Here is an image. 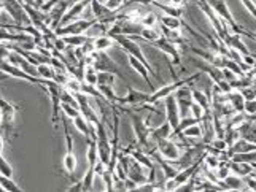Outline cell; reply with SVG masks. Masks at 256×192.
I'll list each match as a JSON object with an SVG mask.
<instances>
[{"mask_svg":"<svg viewBox=\"0 0 256 192\" xmlns=\"http://www.w3.org/2000/svg\"><path fill=\"white\" fill-rule=\"evenodd\" d=\"M113 40H114V43H116V45H118L122 51H126L128 54L137 57L138 60H142V62L146 65V68L150 70V73L154 75V78H156V80L160 81V83H162L160 73H158L156 70L153 68V65L150 64V60L146 59V56H145V52H144L142 46L138 45V41H137L136 38H132L130 35H114Z\"/></svg>","mask_w":256,"mask_h":192,"instance_id":"cell-1","label":"cell"},{"mask_svg":"<svg viewBox=\"0 0 256 192\" xmlns=\"http://www.w3.org/2000/svg\"><path fill=\"white\" fill-rule=\"evenodd\" d=\"M18 110H20L18 105L8 102L5 97H2V94H0V111H2V122H0V127H2V134L8 142H12L13 134H14V121H16Z\"/></svg>","mask_w":256,"mask_h":192,"instance_id":"cell-2","label":"cell"},{"mask_svg":"<svg viewBox=\"0 0 256 192\" xmlns=\"http://www.w3.org/2000/svg\"><path fill=\"white\" fill-rule=\"evenodd\" d=\"M207 2L210 3V6L214 8L215 13L222 17V21L226 24V27L228 29H231V32L234 33H240V35H246L248 37V30H245L242 25L237 22L234 19V16L231 13V10H229V6H228V2L226 0H207Z\"/></svg>","mask_w":256,"mask_h":192,"instance_id":"cell-3","label":"cell"},{"mask_svg":"<svg viewBox=\"0 0 256 192\" xmlns=\"http://www.w3.org/2000/svg\"><path fill=\"white\" fill-rule=\"evenodd\" d=\"M204 167V164H202V159L194 162L190 167H184V169H180L178 173L175 175L172 180H167L164 183V191H176V188L184 185V183H188L190 180H192L194 177H198L199 172Z\"/></svg>","mask_w":256,"mask_h":192,"instance_id":"cell-4","label":"cell"},{"mask_svg":"<svg viewBox=\"0 0 256 192\" xmlns=\"http://www.w3.org/2000/svg\"><path fill=\"white\" fill-rule=\"evenodd\" d=\"M196 3H198V6H199V10H200L202 13H204V16L207 17V21H208V24H210V27L214 29L215 35H218L220 38L224 40V37L229 33V30H228V27H226V24L222 21V17H220V16L215 13V10L210 6V3L207 2V0H196Z\"/></svg>","mask_w":256,"mask_h":192,"instance_id":"cell-5","label":"cell"},{"mask_svg":"<svg viewBox=\"0 0 256 192\" xmlns=\"http://www.w3.org/2000/svg\"><path fill=\"white\" fill-rule=\"evenodd\" d=\"M200 75H202V72H198L196 75L184 78V80H175V81L170 83V84H164L162 87H160V89H156L154 92H152V95H150V100H148V105H156L158 102L164 100L166 97H169V95L175 94L176 91L180 89L182 86L188 84V83H191V81H194V80H198V78H199Z\"/></svg>","mask_w":256,"mask_h":192,"instance_id":"cell-6","label":"cell"},{"mask_svg":"<svg viewBox=\"0 0 256 192\" xmlns=\"http://www.w3.org/2000/svg\"><path fill=\"white\" fill-rule=\"evenodd\" d=\"M43 89L46 91V94L50 95V100H51V110H52V115H51V121L52 124L58 126V121H59V113H60V92H62V84H59L52 80H43Z\"/></svg>","mask_w":256,"mask_h":192,"instance_id":"cell-7","label":"cell"},{"mask_svg":"<svg viewBox=\"0 0 256 192\" xmlns=\"http://www.w3.org/2000/svg\"><path fill=\"white\" fill-rule=\"evenodd\" d=\"M0 3H2L4 11H6L14 19V24H20V25L30 24L24 3H21L20 0H0Z\"/></svg>","mask_w":256,"mask_h":192,"instance_id":"cell-8","label":"cell"},{"mask_svg":"<svg viewBox=\"0 0 256 192\" xmlns=\"http://www.w3.org/2000/svg\"><path fill=\"white\" fill-rule=\"evenodd\" d=\"M0 72L5 73L6 76L16 78V80H20V81H28V83H32V84L43 86V80H42V78L32 76L28 72H24L22 68L16 67V65L10 64V62H6V60H0Z\"/></svg>","mask_w":256,"mask_h":192,"instance_id":"cell-9","label":"cell"},{"mask_svg":"<svg viewBox=\"0 0 256 192\" xmlns=\"http://www.w3.org/2000/svg\"><path fill=\"white\" fill-rule=\"evenodd\" d=\"M150 95L152 92H144V91H138L136 87H128V94L122 95V97H118V103L120 107H144V105L148 103L150 100Z\"/></svg>","mask_w":256,"mask_h":192,"instance_id":"cell-10","label":"cell"},{"mask_svg":"<svg viewBox=\"0 0 256 192\" xmlns=\"http://www.w3.org/2000/svg\"><path fill=\"white\" fill-rule=\"evenodd\" d=\"M64 134H66V145H67V151H66V156H64V161H62V167L64 170L70 175V177H74V173L78 167V161H76V156H75V151H74V137L70 135L68 132V127L64 121Z\"/></svg>","mask_w":256,"mask_h":192,"instance_id":"cell-11","label":"cell"},{"mask_svg":"<svg viewBox=\"0 0 256 192\" xmlns=\"http://www.w3.org/2000/svg\"><path fill=\"white\" fill-rule=\"evenodd\" d=\"M152 46H154L156 49H160L162 54H166L167 57H169L170 64L172 65H180L182 64V54H180V49L178 46L175 45V43L166 40L162 35L160 40H156L154 43H150Z\"/></svg>","mask_w":256,"mask_h":192,"instance_id":"cell-12","label":"cell"},{"mask_svg":"<svg viewBox=\"0 0 256 192\" xmlns=\"http://www.w3.org/2000/svg\"><path fill=\"white\" fill-rule=\"evenodd\" d=\"M94 22H96V19H82V17H78L75 21H70L64 25H59V27L54 30V33L59 35V37H62V35L86 33V30L90 29Z\"/></svg>","mask_w":256,"mask_h":192,"instance_id":"cell-13","label":"cell"},{"mask_svg":"<svg viewBox=\"0 0 256 192\" xmlns=\"http://www.w3.org/2000/svg\"><path fill=\"white\" fill-rule=\"evenodd\" d=\"M156 151L169 162H175L176 159H180V156L183 153L182 146H178L175 142H172L170 138L158 140V142H156Z\"/></svg>","mask_w":256,"mask_h":192,"instance_id":"cell-14","label":"cell"},{"mask_svg":"<svg viewBox=\"0 0 256 192\" xmlns=\"http://www.w3.org/2000/svg\"><path fill=\"white\" fill-rule=\"evenodd\" d=\"M164 108H166V121L172 126L174 132H176L180 126L182 113H180V107H178V102H176L175 94L164 99Z\"/></svg>","mask_w":256,"mask_h":192,"instance_id":"cell-15","label":"cell"},{"mask_svg":"<svg viewBox=\"0 0 256 192\" xmlns=\"http://www.w3.org/2000/svg\"><path fill=\"white\" fill-rule=\"evenodd\" d=\"M91 56H92V65L97 70H110V72H114L120 78H122L124 81H128V78L120 72L116 62H113L112 57L107 54V51H94Z\"/></svg>","mask_w":256,"mask_h":192,"instance_id":"cell-16","label":"cell"},{"mask_svg":"<svg viewBox=\"0 0 256 192\" xmlns=\"http://www.w3.org/2000/svg\"><path fill=\"white\" fill-rule=\"evenodd\" d=\"M88 5H91V0H75V2L68 6V10L66 11L64 17H62V21H60L59 25H64V24H67V22H70V21L78 19V17H80V16L84 13V10L88 8Z\"/></svg>","mask_w":256,"mask_h":192,"instance_id":"cell-17","label":"cell"},{"mask_svg":"<svg viewBox=\"0 0 256 192\" xmlns=\"http://www.w3.org/2000/svg\"><path fill=\"white\" fill-rule=\"evenodd\" d=\"M128 64H129V67H130L132 70H136V72L144 78L145 83H146V86L150 87V91L154 92V91H156V87H154V84H153V81H152V78H150V76H152V73H150V70L146 68V65L142 62V60H138L137 57L128 54Z\"/></svg>","mask_w":256,"mask_h":192,"instance_id":"cell-18","label":"cell"},{"mask_svg":"<svg viewBox=\"0 0 256 192\" xmlns=\"http://www.w3.org/2000/svg\"><path fill=\"white\" fill-rule=\"evenodd\" d=\"M121 153H124V154H129L132 156L137 162H140L144 165V167H146L148 170H152L154 169V162L152 159V156H150L148 153H145L142 148H137V143L136 145H132L129 148H126V150H122Z\"/></svg>","mask_w":256,"mask_h":192,"instance_id":"cell-19","label":"cell"},{"mask_svg":"<svg viewBox=\"0 0 256 192\" xmlns=\"http://www.w3.org/2000/svg\"><path fill=\"white\" fill-rule=\"evenodd\" d=\"M194 65H196L199 68V72L202 73H207L210 76V80L214 83H220L222 80H224V75H223V68H218L215 65H212L208 62H206V60H198V59H192Z\"/></svg>","mask_w":256,"mask_h":192,"instance_id":"cell-20","label":"cell"},{"mask_svg":"<svg viewBox=\"0 0 256 192\" xmlns=\"http://www.w3.org/2000/svg\"><path fill=\"white\" fill-rule=\"evenodd\" d=\"M194 54H198L202 60H206V62L215 65L218 68H224V60H226V56L223 54H218V52H208V51H204V49H199V48H192L191 49Z\"/></svg>","mask_w":256,"mask_h":192,"instance_id":"cell-21","label":"cell"},{"mask_svg":"<svg viewBox=\"0 0 256 192\" xmlns=\"http://www.w3.org/2000/svg\"><path fill=\"white\" fill-rule=\"evenodd\" d=\"M72 124L78 130V134H82L86 140L88 138H96V129H94V126H91L90 122L86 121V118L82 115V113L78 116L72 118Z\"/></svg>","mask_w":256,"mask_h":192,"instance_id":"cell-22","label":"cell"},{"mask_svg":"<svg viewBox=\"0 0 256 192\" xmlns=\"http://www.w3.org/2000/svg\"><path fill=\"white\" fill-rule=\"evenodd\" d=\"M224 99L229 103V107L232 108L236 113H245L244 111V105H245V97L239 89H232L231 92L224 94Z\"/></svg>","mask_w":256,"mask_h":192,"instance_id":"cell-23","label":"cell"},{"mask_svg":"<svg viewBox=\"0 0 256 192\" xmlns=\"http://www.w3.org/2000/svg\"><path fill=\"white\" fill-rule=\"evenodd\" d=\"M223 191H244L245 186V178L239 177V175H234L231 173L229 177H226L223 181H220Z\"/></svg>","mask_w":256,"mask_h":192,"instance_id":"cell-24","label":"cell"},{"mask_svg":"<svg viewBox=\"0 0 256 192\" xmlns=\"http://www.w3.org/2000/svg\"><path fill=\"white\" fill-rule=\"evenodd\" d=\"M130 37L136 40H144L146 43H154L156 40L161 38V32L154 27H142L137 35H130Z\"/></svg>","mask_w":256,"mask_h":192,"instance_id":"cell-25","label":"cell"},{"mask_svg":"<svg viewBox=\"0 0 256 192\" xmlns=\"http://www.w3.org/2000/svg\"><path fill=\"white\" fill-rule=\"evenodd\" d=\"M150 135H152V138L154 140V142H158V140H164V138H170L174 135V129L169 122L164 121L161 126H158V127L150 130Z\"/></svg>","mask_w":256,"mask_h":192,"instance_id":"cell-26","label":"cell"},{"mask_svg":"<svg viewBox=\"0 0 256 192\" xmlns=\"http://www.w3.org/2000/svg\"><path fill=\"white\" fill-rule=\"evenodd\" d=\"M153 5L160 8V10L162 11V14H169V16H175V17H182L183 16V8L182 6L172 5L169 2L166 3V0H154Z\"/></svg>","mask_w":256,"mask_h":192,"instance_id":"cell-27","label":"cell"},{"mask_svg":"<svg viewBox=\"0 0 256 192\" xmlns=\"http://www.w3.org/2000/svg\"><path fill=\"white\" fill-rule=\"evenodd\" d=\"M88 151H86V161H88V167H94V165L99 162V150H97V143L94 138H88Z\"/></svg>","mask_w":256,"mask_h":192,"instance_id":"cell-28","label":"cell"},{"mask_svg":"<svg viewBox=\"0 0 256 192\" xmlns=\"http://www.w3.org/2000/svg\"><path fill=\"white\" fill-rule=\"evenodd\" d=\"M158 19H160V24L164 25L167 29H175V30H182L183 25H186L183 22L182 17H175V16H169V14H161L158 16Z\"/></svg>","mask_w":256,"mask_h":192,"instance_id":"cell-29","label":"cell"},{"mask_svg":"<svg viewBox=\"0 0 256 192\" xmlns=\"http://www.w3.org/2000/svg\"><path fill=\"white\" fill-rule=\"evenodd\" d=\"M62 40L68 48H80L91 38L86 33H75V35H62Z\"/></svg>","mask_w":256,"mask_h":192,"instance_id":"cell-30","label":"cell"},{"mask_svg":"<svg viewBox=\"0 0 256 192\" xmlns=\"http://www.w3.org/2000/svg\"><path fill=\"white\" fill-rule=\"evenodd\" d=\"M191 95H192V102L199 103L206 111L212 110V99H210V95H207L204 91H199V89L191 87Z\"/></svg>","mask_w":256,"mask_h":192,"instance_id":"cell-31","label":"cell"},{"mask_svg":"<svg viewBox=\"0 0 256 192\" xmlns=\"http://www.w3.org/2000/svg\"><path fill=\"white\" fill-rule=\"evenodd\" d=\"M94 43V49L96 51H108L114 46V40L110 35H100V37L92 38Z\"/></svg>","mask_w":256,"mask_h":192,"instance_id":"cell-32","label":"cell"},{"mask_svg":"<svg viewBox=\"0 0 256 192\" xmlns=\"http://www.w3.org/2000/svg\"><path fill=\"white\" fill-rule=\"evenodd\" d=\"M161 35L166 38V40H169L172 43H175V45H183L184 43V38H183V35H182V30H175V29H167L164 27V25H161Z\"/></svg>","mask_w":256,"mask_h":192,"instance_id":"cell-33","label":"cell"},{"mask_svg":"<svg viewBox=\"0 0 256 192\" xmlns=\"http://www.w3.org/2000/svg\"><path fill=\"white\" fill-rule=\"evenodd\" d=\"M0 188L6 192H22L24 191L16 181H13V178L5 177V175H0Z\"/></svg>","mask_w":256,"mask_h":192,"instance_id":"cell-34","label":"cell"},{"mask_svg":"<svg viewBox=\"0 0 256 192\" xmlns=\"http://www.w3.org/2000/svg\"><path fill=\"white\" fill-rule=\"evenodd\" d=\"M118 75L110 70H99V76H97V84H107V86H114L116 83Z\"/></svg>","mask_w":256,"mask_h":192,"instance_id":"cell-35","label":"cell"},{"mask_svg":"<svg viewBox=\"0 0 256 192\" xmlns=\"http://www.w3.org/2000/svg\"><path fill=\"white\" fill-rule=\"evenodd\" d=\"M37 72H38V78H42V80H52L54 81L56 78V70L52 68L51 64H38L37 65Z\"/></svg>","mask_w":256,"mask_h":192,"instance_id":"cell-36","label":"cell"},{"mask_svg":"<svg viewBox=\"0 0 256 192\" xmlns=\"http://www.w3.org/2000/svg\"><path fill=\"white\" fill-rule=\"evenodd\" d=\"M94 178H96V170L94 167H88L86 173L82 178V186H83V192H90L92 191V185H94Z\"/></svg>","mask_w":256,"mask_h":192,"instance_id":"cell-37","label":"cell"},{"mask_svg":"<svg viewBox=\"0 0 256 192\" xmlns=\"http://www.w3.org/2000/svg\"><path fill=\"white\" fill-rule=\"evenodd\" d=\"M97 76H99V70H97L94 65H86L84 72H83V81L91 84V86H97Z\"/></svg>","mask_w":256,"mask_h":192,"instance_id":"cell-38","label":"cell"},{"mask_svg":"<svg viewBox=\"0 0 256 192\" xmlns=\"http://www.w3.org/2000/svg\"><path fill=\"white\" fill-rule=\"evenodd\" d=\"M180 134L186 140H190V138H202V137H204V130H202L200 124L198 122V124H192V126L186 127V129H183Z\"/></svg>","mask_w":256,"mask_h":192,"instance_id":"cell-39","label":"cell"},{"mask_svg":"<svg viewBox=\"0 0 256 192\" xmlns=\"http://www.w3.org/2000/svg\"><path fill=\"white\" fill-rule=\"evenodd\" d=\"M223 138L226 140L228 146L234 145V143L237 142V140L240 138V132H239V129H236V127H226L224 134H223Z\"/></svg>","mask_w":256,"mask_h":192,"instance_id":"cell-40","label":"cell"},{"mask_svg":"<svg viewBox=\"0 0 256 192\" xmlns=\"http://www.w3.org/2000/svg\"><path fill=\"white\" fill-rule=\"evenodd\" d=\"M231 161L256 164V151H248V153H237V154H232V156H231Z\"/></svg>","mask_w":256,"mask_h":192,"instance_id":"cell-41","label":"cell"},{"mask_svg":"<svg viewBox=\"0 0 256 192\" xmlns=\"http://www.w3.org/2000/svg\"><path fill=\"white\" fill-rule=\"evenodd\" d=\"M158 22H160V19H158V16L154 13H146L140 17V21H138V24L142 25V27H154Z\"/></svg>","mask_w":256,"mask_h":192,"instance_id":"cell-42","label":"cell"},{"mask_svg":"<svg viewBox=\"0 0 256 192\" xmlns=\"http://www.w3.org/2000/svg\"><path fill=\"white\" fill-rule=\"evenodd\" d=\"M60 111H62L64 115L70 119L80 115V108H76V107H74V105L66 103V102H60Z\"/></svg>","mask_w":256,"mask_h":192,"instance_id":"cell-43","label":"cell"},{"mask_svg":"<svg viewBox=\"0 0 256 192\" xmlns=\"http://www.w3.org/2000/svg\"><path fill=\"white\" fill-rule=\"evenodd\" d=\"M0 175H5V177H10V178H13V175H14L13 167L4 157V154H0Z\"/></svg>","mask_w":256,"mask_h":192,"instance_id":"cell-44","label":"cell"},{"mask_svg":"<svg viewBox=\"0 0 256 192\" xmlns=\"http://www.w3.org/2000/svg\"><path fill=\"white\" fill-rule=\"evenodd\" d=\"M244 111H245V115H248V116H256V99L245 100Z\"/></svg>","mask_w":256,"mask_h":192,"instance_id":"cell-45","label":"cell"},{"mask_svg":"<svg viewBox=\"0 0 256 192\" xmlns=\"http://www.w3.org/2000/svg\"><path fill=\"white\" fill-rule=\"evenodd\" d=\"M126 2H128V0H107V2H105L104 5L107 6L110 11H118Z\"/></svg>","mask_w":256,"mask_h":192,"instance_id":"cell-46","label":"cell"},{"mask_svg":"<svg viewBox=\"0 0 256 192\" xmlns=\"http://www.w3.org/2000/svg\"><path fill=\"white\" fill-rule=\"evenodd\" d=\"M240 3L244 5L245 10L256 19V2H254V0H240Z\"/></svg>","mask_w":256,"mask_h":192,"instance_id":"cell-47","label":"cell"},{"mask_svg":"<svg viewBox=\"0 0 256 192\" xmlns=\"http://www.w3.org/2000/svg\"><path fill=\"white\" fill-rule=\"evenodd\" d=\"M176 191H182V192H192V191H196V181L190 180L188 183H184V185L176 188Z\"/></svg>","mask_w":256,"mask_h":192,"instance_id":"cell-48","label":"cell"},{"mask_svg":"<svg viewBox=\"0 0 256 192\" xmlns=\"http://www.w3.org/2000/svg\"><path fill=\"white\" fill-rule=\"evenodd\" d=\"M245 186H246V189L256 192V175L254 173L248 175V177L245 178Z\"/></svg>","mask_w":256,"mask_h":192,"instance_id":"cell-49","label":"cell"},{"mask_svg":"<svg viewBox=\"0 0 256 192\" xmlns=\"http://www.w3.org/2000/svg\"><path fill=\"white\" fill-rule=\"evenodd\" d=\"M68 192H83V186H82V180L80 181H74L72 186L67 188Z\"/></svg>","mask_w":256,"mask_h":192,"instance_id":"cell-50","label":"cell"},{"mask_svg":"<svg viewBox=\"0 0 256 192\" xmlns=\"http://www.w3.org/2000/svg\"><path fill=\"white\" fill-rule=\"evenodd\" d=\"M130 3H140V5H144V6H148V5H153L154 0H129Z\"/></svg>","mask_w":256,"mask_h":192,"instance_id":"cell-51","label":"cell"},{"mask_svg":"<svg viewBox=\"0 0 256 192\" xmlns=\"http://www.w3.org/2000/svg\"><path fill=\"white\" fill-rule=\"evenodd\" d=\"M166 2H169L172 5H176V6H182V5L186 3V0H166Z\"/></svg>","mask_w":256,"mask_h":192,"instance_id":"cell-52","label":"cell"},{"mask_svg":"<svg viewBox=\"0 0 256 192\" xmlns=\"http://www.w3.org/2000/svg\"><path fill=\"white\" fill-rule=\"evenodd\" d=\"M4 153V134H2V127H0V154Z\"/></svg>","mask_w":256,"mask_h":192,"instance_id":"cell-53","label":"cell"},{"mask_svg":"<svg viewBox=\"0 0 256 192\" xmlns=\"http://www.w3.org/2000/svg\"><path fill=\"white\" fill-rule=\"evenodd\" d=\"M34 2H35V6H40V5H43V3H45L46 2V0H34Z\"/></svg>","mask_w":256,"mask_h":192,"instance_id":"cell-54","label":"cell"},{"mask_svg":"<svg viewBox=\"0 0 256 192\" xmlns=\"http://www.w3.org/2000/svg\"><path fill=\"white\" fill-rule=\"evenodd\" d=\"M248 37H250L252 40H256V33H252V32H250V33H248Z\"/></svg>","mask_w":256,"mask_h":192,"instance_id":"cell-55","label":"cell"},{"mask_svg":"<svg viewBox=\"0 0 256 192\" xmlns=\"http://www.w3.org/2000/svg\"><path fill=\"white\" fill-rule=\"evenodd\" d=\"M2 11H4V8H2V3H0V16H2Z\"/></svg>","mask_w":256,"mask_h":192,"instance_id":"cell-56","label":"cell"},{"mask_svg":"<svg viewBox=\"0 0 256 192\" xmlns=\"http://www.w3.org/2000/svg\"><path fill=\"white\" fill-rule=\"evenodd\" d=\"M0 122H2V111H0Z\"/></svg>","mask_w":256,"mask_h":192,"instance_id":"cell-57","label":"cell"},{"mask_svg":"<svg viewBox=\"0 0 256 192\" xmlns=\"http://www.w3.org/2000/svg\"><path fill=\"white\" fill-rule=\"evenodd\" d=\"M253 121H254V126H256V119H253Z\"/></svg>","mask_w":256,"mask_h":192,"instance_id":"cell-58","label":"cell"},{"mask_svg":"<svg viewBox=\"0 0 256 192\" xmlns=\"http://www.w3.org/2000/svg\"><path fill=\"white\" fill-rule=\"evenodd\" d=\"M254 99H256V97H254Z\"/></svg>","mask_w":256,"mask_h":192,"instance_id":"cell-59","label":"cell"}]
</instances>
